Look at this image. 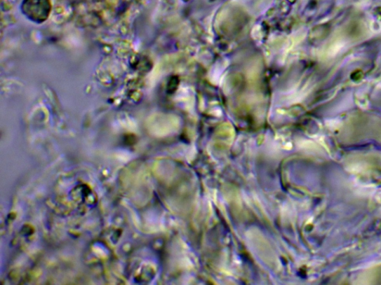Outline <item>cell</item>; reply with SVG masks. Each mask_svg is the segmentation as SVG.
<instances>
[{"label":"cell","mask_w":381,"mask_h":285,"mask_svg":"<svg viewBox=\"0 0 381 285\" xmlns=\"http://www.w3.org/2000/svg\"><path fill=\"white\" fill-rule=\"evenodd\" d=\"M25 16L36 23L47 20L51 11L48 0H25L22 6Z\"/></svg>","instance_id":"6da1fadb"}]
</instances>
